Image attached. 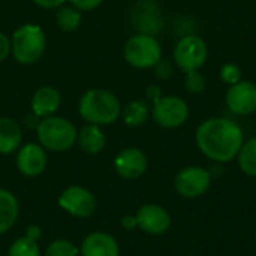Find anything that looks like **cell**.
Masks as SVG:
<instances>
[{"mask_svg": "<svg viewBox=\"0 0 256 256\" xmlns=\"http://www.w3.org/2000/svg\"><path fill=\"white\" fill-rule=\"evenodd\" d=\"M195 140L201 153L219 164L232 160L244 142L240 126L232 120L220 117L201 123L196 129Z\"/></svg>", "mask_w": 256, "mask_h": 256, "instance_id": "cell-1", "label": "cell"}, {"mask_svg": "<svg viewBox=\"0 0 256 256\" xmlns=\"http://www.w3.org/2000/svg\"><path fill=\"white\" fill-rule=\"evenodd\" d=\"M80 116L90 124H111L122 114L118 98L104 88H92L86 92L78 105Z\"/></svg>", "mask_w": 256, "mask_h": 256, "instance_id": "cell-2", "label": "cell"}, {"mask_svg": "<svg viewBox=\"0 0 256 256\" xmlns=\"http://www.w3.org/2000/svg\"><path fill=\"white\" fill-rule=\"evenodd\" d=\"M46 46L44 30L36 24H24L18 27L10 39V52L20 64L36 63Z\"/></svg>", "mask_w": 256, "mask_h": 256, "instance_id": "cell-3", "label": "cell"}, {"mask_svg": "<svg viewBox=\"0 0 256 256\" xmlns=\"http://www.w3.org/2000/svg\"><path fill=\"white\" fill-rule=\"evenodd\" d=\"M39 144L50 152L69 150L78 136L75 126L63 117H44L36 128Z\"/></svg>", "mask_w": 256, "mask_h": 256, "instance_id": "cell-4", "label": "cell"}, {"mask_svg": "<svg viewBox=\"0 0 256 256\" xmlns=\"http://www.w3.org/2000/svg\"><path fill=\"white\" fill-rule=\"evenodd\" d=\"M126 62L136 69L153 68L162 58V48L159 40L146 33L132 36L124 45Z\"/></svg>", "mask_w": 256, "mask_h": 256, "instance_id": "cell-5", "label": "cell"}, {"mask_svg": "<svg viewBox=\"0 0 256 256\" xmlns=\"http://www.w3.org/2000/svg\"><path fill=\"white\" fill-rule=\"evenodd\" d=\"M208 57V48L202 38L196 34L183 36L174 50V62L183 72L198 70Z\"/></svg>", "mask_w": 256, "mask_h": 256, "instance_id": "cell-6", "label": "cell"}, {"mask_svg": "<svg viewBox=\"0 0 256 256\" xmlns=\"http://www.w3.org/2000/svg\"><path fill=\"white\" fill-rule=\"evenodd\" d=\"M189 117V106L186 100L178 96H162L154 102L153 118L165 129H176L186 123Z\"/></svg>", "mask_w": 256, "mask_h": 256, "instance_id": "cell-7", "label": "cell"}, {"mask_svg": "<svg viewBox=\"0 0 256 256\" xmlns=\"http://www.w3.org/2000/svg\"><path fill=\"white\" fill-rule=\"evenodd\" d=\"M212 183L210 171L201 166H186L176 176V190L184 198H198L204 195Z\"/></svg>", "mask_w": 256, "mask_h": 256, "instance_id": "cell-8", "label": "cell"}, {"mask_svg": "<svg viewBox=\"0 0 256 256\" xmlns=\"http://www.w3.org/2000/svg\"><path fill=\"white\" fill-rule=\"evenodd\" d=\"M58 206L75 218H90L96 210L94 195L82 186H69L58 196Z\"/></svg>", "mask_w": 256, "mask_h": 256, "instance_id": "cell-9", "label": "cell"}, {"mask_svg": "<svg viewBox=\"0 0 256 256\" xmlns=\"http://www.w3.org/2000/svg\"><path fill=\"white\" fill-rule=\"evenodd\" d=\"M48 164L45 148L40 144L28 142L20 147L16 154V168L26 177L40 176Z\"/></svg>", "mask_w": 256, "mask_h": 256, "instance_id": "cell-10", "label": "cell"}, {"mask_svg": "<svg viewBox=\"0 0 256 256\" xmlns=\"http://www.w3.org/2000/svg\"><path fill=\"white\" fill-rule=\"evenodd\" d=\"M226 105L237 116H249L256 111V86L250 81H240L230 87Z\"/></svg>", "mask_w": 256, "mask_h": 256, "instance_id": "cell-11", "label": "cell"}, {"mask_svg": "<svg viewBox=\"0 0 256 256\" xmlns=\"http://www.w3.org/2000/svg\"><path fill=\"white\" fill-rule=\"evenodd\" d=\"M138 228L150 236H160L165 234L171 226V216L168 212L156 204H146L142 206L136 214Z\"/></svg>", "mask_w": 256, "mask_h": 256, "instance_id": "cell-12", "label": "cell"}, {"mask_svg": "<svg viewBox=\"0 0 256 256\" xmlns=\"http://www.w3.org/2000/svg\"><path fill=\"white\" fill-rule=\"evenodd\" d=\"M114 168L120 177L126 180H135L146 172L147 156L140 148L135 147L124 148L117 154L114 160Z\"/></svg>", "mask_w": 256, "mask_h": 256, "instance_id": "cell-13", "label": "cell"}, {"mask_svg": "<svg viewBox=\"0 0 256 256\" xmlns=\"http://www.w3.org/2000/svg\"><path fill=\"white\" fill-rule=\"evenodd\" d=\"M80 254L81 256H120V248L112 236L98 231L82 240Z\"/></svg>", "mask_w": 256, "mask_h": 256, "instance_id": "cell-14", "label": "cell"}, {"mask_svg": "<svg viewBox=\"0 0 256 256\" xmlns=\"http://www.w3.org/2000/svg\"><path fill=\"white\" fill-rule=\"evenodd\" d=\"M62 104V98L57 88L44 86L39 87L32 98V111L39 118L52 116Z\"/></svg>", "mask_w": 256, "mask_h": 256, "instance_id": "cell-15", "label": "cell"}, {"mask_svg": "<svg viewBox=\"0 0 256 256\" xmlns=\"http://www.w3.org/2000/svg\"><path fill=\"white\" fill-rule=\"evenodd\" d=\"M22 129L9 117L0 118V154H10L21 147Z\"/></svg>", "mask_w": 256, "mask_h": 256, "instance_id": "cell-16", "label": "cell"}, {"mask_svg": "<svg viewBox=\"0 0 256 256\" xmlns=\"http://www.w3.org/2000/svg\"><path fill=\"white\" fill-rule=\"evenodd\" d=\"M76 141L81 147V150L87 154H98L105 148L106 136L102 132V129L98 124L87 123L82 126L78 132Z\"/></svg>", "mask_w": 256, "mask_h": 256, "instance_id": "cell-17", "label": "cell"}, {"mask_svg": "<svg viewBox=\"0 0 256 256\" xmlns=\"http://www.w3.org/2000/svg\"><path fill=\"white\" fill-rule=\"evenodd\" d=\"M20 206L15 195L6 189H0V236L6 234L16 222Z\"/></svg>", "mask_w": 256, "mask_h": 256, "instance_id": "cell-18", "label": "cell"}, {"mask_svg": "<svg viewBox=\"0 0 256 256\" xmlns=\"http://www.w3.org/2000/svg\"><path fill=\"white\" fill-rule=\"evenodd\" d=\"M150 108L144 100H132L124 108H122V117L128 126L138 128L144 124L148 118Z\"/></svg>", "mask_w": 256, "mask_h": 256, "instance_id": "cell-19", "label": "cell"}, {"mask_svg": "<svg viewBox=\"0 0 256 256\" xmlns=\"http://www.w3.org/2000/svg\"><path fill=\"white\" fill-rule=\"evenodd\" d=\"M237 156L240 170L249 177H256V136L243 142Z\"/></svg>", "mask_w": 256, "mask_h": 256, "instance_id": "cell-20", "label": "cell"}, {"mask_svg": "<svg viewBox=\"0 0 256 256\" xmlns=\"http://www.w3.org/2000/svg\"><path fill=\"white\" fill-rule=\"evenodd\" d=\"M81 10L74 6H60L56 12L57 26L64 32H74L81 24Z\"/></svg>", "mask_w": 256, "mask_h": 256, "instance_id": "cell-21", "label": "cell"}, {"mask_svg": "<svg viewBox=\"0 0 256 256\" xmlns=\"http://www.w3.org/2000/svg\"><path fill=\"white\" fill-rule=\"evenodd\" d=\"M8 256H40L38 242L30 240L28 237L16 238L8 249Z\"/></svg>", "mask_w": 256, "mask_h": 256, "instance_id": "cell-22", "label": "cell"}, {"mask_svg": "<svg viewBox=\"0 0 256 256\" xmlns=\"http://www.w3.org/2000/svg\"><path fill=\"white\" fill-rule=\"evenodd\" d=\"M80 249L69 240L58 238L48 244L45 256H78Z\"/></svg>", "mask_w": 256, "mask_h": 256, "instance_id": "cell-23", "label": "cell"}, {"mask_svg": "<svg viewBox=\"0 0 256 256\" xmlns=\"http://www.w3.org/2000/svg\"><path fill=\"white\" fill-rule=\"evenodd\" d=\"M206 86H207V81H206V76L198 72V70H192V72H188L186 74V80H184V87L189 93H194V94H200L206 90Z\"/></svg>", "mask_w": 256, "mask_h": 256, "instance_id": "cell-24", "label": "cell"}, {"mask_svg": "<svg viewBox=\"0 0 256 256\" xmlns=\"http://www.w3.org/2000/svg\"><path fill=\"white\" fill-rule=\"evenodd\" d=\"M220 78L225 84L234 86L242 81V69L234 63H226L220 69Z\"/></svg>", "mask_w": 256, "mask_h": 256, "instance_id": "cell-25", "label": "cell"}, {"mask_svg": "<svg viewBox=\"0 0 256 256\" xmlns=\"http://www.w3.org/2000/svg\"><path fill=\"white\" fill-rule=\"evenodd\" d=\"M154 75L158 76V78H160V80H166V78H170L171 75H172V64L168 62V60H165V58H160L154 66Z\"/></svg>", "mask_w": 256, "mask_h": 256, "instance_id": "cell-26", "label": "cell"}, {"mask_svg": "<svg viewBox=\"0 0 256 256\" xmlns=\"http://www.w3.org/2000/svg\"><path fill=\"white\" fill-rule=\"evenodd\" d=\"M70 3H72V6L74 8H76L78 10H84V12H87V10H93V9H96L104 0H69Z\"/></svg>", "mask_w": 256, "mask_h": 256, "instance_id": "cell-27", "label": "cell"}, {"mask_svg": "<svg viewBox=\"0 0 256 256\" xmlns=\"http://www.w3.org/2000/svg\"><path fill=\"white\" fill-rule=\"evenodd\" d=\"M10 54V39L0 32V62H3Z\"/></svg>", "mask_w": 256, "mask_h": 256, "instance_id": "cell-28", "label": "cell"}, {"mask_svg": "<svg viewBox=\"0 0 256 256\" xmlns=\"http://www.w3.org/2000/svg\"><path fill=\"white\" fill-rule=\"evenodd\" d=\"M32 2L45 9H56V8H60L66 0H32Z\"/></svg>", "mask_w": 256, "mask_h": 256, "instance_id": "cell-29", "label": "cell"}, {"mask_svg": "<svg viewBox=\"0 0 256 256\" xmlns=\"http://www.w3.org/2000/svg\"><path fill=\"white\" fill-rule=\"evenodd\" d=\"M40 236H42V230H40V226L39 225H30V226H27V230H26V237H28L30 240H34V242H38L39 238H40Z\"/></svg>", "mask_w": 256, "mask_h": 256, "instance_id": "cell-30", "label": "cell"}, {"mask_svg": "<svg viewBox=\"0 0 256 256\" xmlns=\"http://www.w3.org/2000/svg\"><path fill=\"white\" fill-rule=\"evenodd\" d=\"M122 226L128 231H132L134 228L138 226V222H136V218L132 216V214H126L122 218Z\"/></svg>", "mask_w": 256, "mask_h": 256, "instance_id": "cell-31", "label": "cell"}, {"mask_svg": "<svg viewBox=\"0 0 256 256\" xmlns=\"http://www.w3.org/2000/svg\"><path fill=\"white\" fill-rule=\"evenodd\" d=\"M147 96H148V99H152L153 102L159 100V99L162 98L160 87H158V86H152V87H148V88H147Z\"/></svg>", "mask_w": 256, "mask_h": 256, "instance_id": "cell-32", "label": "cell"}]
</instances>
